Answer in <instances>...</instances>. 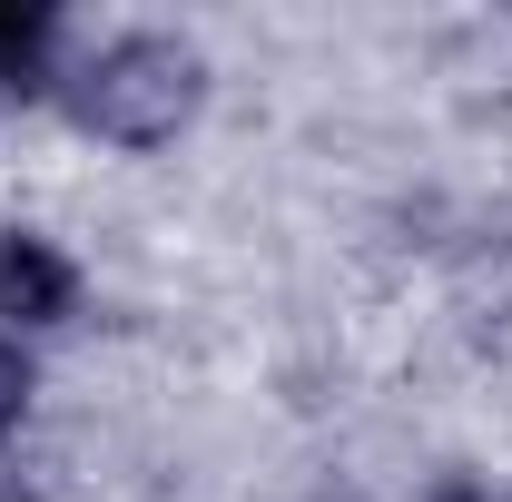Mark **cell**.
Wrapping results in <instances>:
<instances>
[{"label": "cell", "instance_id": "5b68a950", "mask_svg": "<svg viewBox=\"0 0 512 502\" xmlns=\"http://www.w3.org/2000/svg\"><path fill=\"white\" fill-rule=\"evenodd\" d=\"M30 404H40V365H30V345H20V335H0V443H20Z\"/></svg>", "mask_w": 512, "mask_h": 502}, {"label": "cell", "instance_id": "277c9868", "mask_svg": "<svg viewBox=\"0 0 512 502\" xmlns=\"http://www.w3.org/2000/svg\"><path fill=\"white\" fill-rule=\"evenodd\" d=\"M444 79H463L473 99H503L512 89V10H483L444 40Z\"/></svg>", "mask_w": 512, "mask_h": 502}, {"label": "cell", "instance_id": "8992f818", "mask_svg": "<svg viewBox=\"0 0 512 502\" xmlns=\"http://www.w3.org/2000/svg\"><path fill=\"white\" fill-rule=\"evenodd\" d=\"M424 502H493V493H483V483H463V473H453V483H434V493H424Z\"/></svg>", "mask_w": 512, "mask_h": 502}, {"label": "cell", "instance_id": "7a4b0ae2", "mask_svg": "<svg viewBox=\"0 0 512 502\" xmlns=\"http://www.w3.org/2000/svg\"><path fill=\"white\" fill-rule=\"evenodd\" d=\"M79 256L60 237H40V227H20V217H0V335H60L69 315H79Z\"/></svg>", "mask_w": 512, "mask_h": 502}, {"label": "cell", "instance_id": "6da1fadb", "mask_svg": "<svg viewBox=\"0 0 512 502\" xmlns=\"http://www.w3.org/2000/svg\"><path fill=\"white\" fill-rule=\"evenodd\" d=\"M60 109L99 148H168L207 109V60L178 30H109L99 50H79L60 79Z\"/></svg>", "mask_w": 512, "mask_h": 502}, {"label": "cell", "instance_id": "3957f363", "mask_svg": "<svg viewBox=\"0 0 512 502\" xmlns=\"http://www.w3.org/2000/svg\"><path fill=\"white\" fill-rule=\"evenodd\" d=\"M60 79H69L60 10L50 0H0V99H50Z\"/></svg>", "mask_w": 512, "mask_h": 502}]
</instances>
